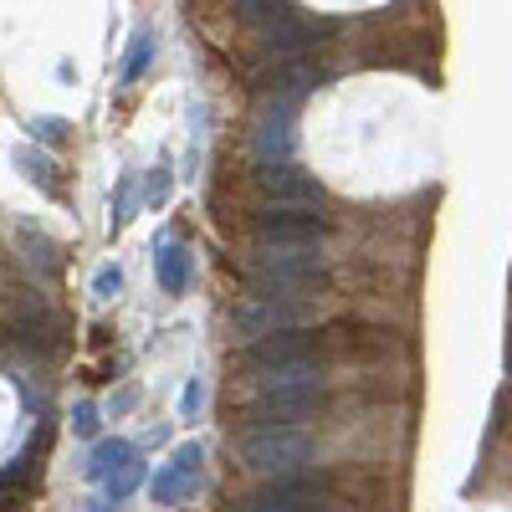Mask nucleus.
I'll return each mask as SVG.
<instances>
[{
    "label": "nucleus",
    "mask_w": 512,
    "mask_h": 512,
    "mask_svg": "<svg viewBox=\"0 0 512 512\" xmlns=\"http://www.w3.org/2000/svg\"><path fill=\"white\" fill-rule=\"evenodd\" d=\"M256 154H262V164H277L292 154V113L287 108H277V103L267 108L262 128H256Z\"/></svg>",
    "instance_id": "nucleus-10"
},
{
    "label": "nucleus",
    "mask_w": 512,
    "mask_h": 512,
    "mask_svg": "<svg viewBox=\"0 0 512 512\" xmlns=\"http://www.w3.org/2000/svg\"><path fill=\"white\" fill-rule=\"evenodd\" d=\"M256 190L267 195V205H308V210L323 205V180L308 175V169H297V164H287V159L256 169Z\"/></svg>",
    "instance_id": "nucleus-8"
},
{
    "label": "nucleus",
    "mask_w": 512,
    "mask_h": 512,
    "mask_svg": "<svg viewBox=\"0 0 512 512\" xmlns=\"http://www.w3.org/2000/svg\"><path fill=\"white\" fill-rule=\"evenodd\" d=\"M256 246H318L328 236V221L308 205H267L256 210Z\"/></svg>",
    "instance_id": "nucleus-7"
},
{
    "label": "nucleus",
    "mask_w": 512,
    "mask_h": 512,
    "mask_svg": "<svg viewBox=\"0 0 512 512\" xmlns=\"http://www.w3.org/2000/svg\"><path fill=\"white\" fill-rule=\"evenodd\" d=\"M128 461H134V451H128L123 441H103V446L93 451V477H103L108 466H128Z\"/></svg>",
    "instance_id": "nucleus-14"
},
{
    "label": "nucleus",
    "mask_w": 512,
    "mask_h": 512,
    "mask_svg": "<svg viewBox=\"0 0 512 512\" xmlns=\"http://www.w3.org/2000/svg\"><path fill=\"white\" fill-rule=\"evenodd\" d=\"M16 164L26 169V180H36L47 195H57V185H52V164H47V159H31V154L21 149V154H16Z\"/></svg>",
    "instance_id": "nucleus-15"
},
{
    "label": "nucleus",
    "mask_w": 512,
    "mask_h": 512,
    "mask_svg": "<svg viewBox=\"0 0 512 512\" xmlns=\"http://www.w3.org/2000/svg\"><path fill=\"white\" fill-rule=\"evenodd\" d=\"M154 57V36L144 31V36H134V47H128V62H123V82H139V72H144V62Z\"/></svg>",
    "instance_id": "nucleus-13"
},
{
    "label": "nucleus",
    "mask_w": 512,
    "mask_h": 512,
    "mask_svg": "<svg viewBox=\"0 0 512 512\" xmlns=\"http://www.w3.org/2000/svg\"><path fill=\"white\" fill-rule=\"evenodd\" d=\"M323 359H328L323 333L277 328L267 338H251V344L241 349V359H236V369L256 384H282V379H323Z\"/></svg>",
    "instance_id": "nucleus-1"
},
{
    "label": "nucleus",
    "mask_w": 512,
    "mask_h": 512,
    "mask_svg": "<svg viewBox=\"0 0 512 512\" xmlns=\"http://www.w3.org/2000/svg\"><path fill=\"white\" fill-rule=\"evenodd\" d=\"M11 344L21 349V354H57V338H62V318L57 313H47L36 303V297H26V303L16 308V318H11Z\"/></svg>",
    "instance_id": "nucleus-9"
},
{
    "label": "nucleus",
    "mask_w": 512,
    "mask_h": 512,
    "mask_svg": "<svg viewBox=\"0 0 512 512\" xmlns=\"http://www.w3.org/2000/svg\"><path fill=\"white\" fill-rule=\"evenodd\" d=\"M185 262H190V256H185L180 246H169V251L159 256V282H164V292H180V287H185Z\"/></svg>",
    "instance_id": "nucleus-11"
},
{
    "label": "nucleus",
    "mask_w": 512,
    "mask_h": 512,
    "mask_svg": "<svg viewBox=\"0 0 512 512\" xmlns=\"http://www.w3.org/2000/svg\"><path fill=\"white\" fill-rule=\"evenodd\" d=\"M241 512H333V477L328 472H287L251 492Z\"/></svg>",
    "instance_id": "nucleus-6"
},
{
    "label": "nucleus",
    "mask_w": 512,
    "mask_h": 512,
    "mask_svg": "<svg viewBox=\"0 0 512 512\" xmlns=\"http://www.w3.org/2000/svg\"><path fill=\"white\" fill-rule=\"evenodd\" d=\"M328 405L323 379H282V384H262L246 405V425H297L313 420Z\"/></svg>",
    "instance_id": "nucleus-5"
},
{
    "label": "nucleus",
    "mask_w": 512,
    "mask_h": 512,
    "mask_svg": "<svg viewBox=\"0 0 512 512\" xmlns=\"http://www.w3.org/2000/svg\"><path fill=\"white\" fill-rule=\"evenodd\" d=\"M241 21L262 31V47L282 62H297L308 57L318 41L333 31L328 16H308L303 6H292V0H241Z\"/></svg>",
    "instance_id": "nucleus-2"
},
{
    "label": "nucleus",
    "mask_w": 512,
    "mask_h": 512,
    "mask_svg": "<svg viewBox=\"0 0 512 512\" xmlns=\"http://www.w3.org/2000/svg\"><path fill=\"white\" fill-rule=\"evenodd\" d=\"M323 287V256L318 246H256L251 256V297H282L303 303Z\"/></svg>",
    "instance_id": "nucleus-3"
},
{
    "label": "nucleus",
    "mask_w": 512,
    "mask_h": 512,
    "mask_svg": "<svg viewBox=\"0 0 512 512\" xmlns=\"http://www.w3.org/2000/svg\"><path fill=\"white\" fill-rule=\"evenodd\" d=\"M313 456V441L297 425H251L241 436V461L256 477H287Z\"/></svg>",
    "instance_id": "nucleus-4"
},
{
    "label": "nucleus",
    "mask_w": 512,
    "mask_h": 512,
    "mask_svg": "<svg viewBox=\"0 0 512 512\" xmlns=\"http://www.w3.org/2000/svg\"><path fill=\"white\" fill-rule=\"evenodd\" d=\"M26 251H41L36 256V262H41V272H57V246L47 241V236H41V231H31V226H21V236H16Z\"/></svg>",
    "instance_id": "nucleus-12"
}]
</instances>
